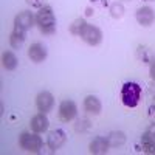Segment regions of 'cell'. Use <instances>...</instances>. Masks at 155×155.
Returning a JSON list of instances; mask_svg holds the SVG:
<instances>
[{
	"mask_svg": "<svg viewBox=\"0 0 155 155\" xmlns=\"http://www.w3.org/2000/svg\"><path fill=\"white\" fill-rule=\"evenodd\" d=\"M36 23L42 34L51 36L56 33V17L53 8L50 5H44L42 8H39L37 14H36Z\"/></svg>",
	"mask_w": 155,
	"mask_h": 155,
	"instance_id": "1",
	"label": "cell"
},
{
	"mask_svg": "<svg viewBox=\"0 0 155 155\" xmlns=\"http://www.w3.org/2000/svg\"><path fill=\"white\" fill-rule=\"evenodd\" d=\"M141 85L138 82H134V81H127L123 84L121 87V101L123 104L129 109H134L140 104V99H141Z\"/></svg>",
	"mask_w": 155,
	"mask_h": 155,
	"instance_id": "2",
	"label": "cell"
},
{
	"mask_svg": "<svg viewBox=\"0 0 155 155\" xmlns=\"http://www.w3.org/2000/svg\"><path fill=\"white\" fill-rule=\"evenodd\" d=\"M19 146L27 150V152H33V153H39L41 149L44 147V141L39 137V134L36 132H22L19 135Z\"/></svg>",
	"mask_w": 155,
	"mask_h": 155,
	"instance_id": "3",
	"label": "cell"
},
{
	"mask_svg": "<svg viewBox=\"0 0 155 155\" xmlns=\"http://www.w3.org/2000/svg\"><path fill=\"white\" fill-rule=\"evenodd\" d=\"M59 120L62 123H70L76 118V115H78V106H76V102L71 101V99H65V101H62L61 104H59Z\"/></svg>",
	"mask_w": 155,
	"mask_h": 155,
	"instance_id": "4",
	"label": "cell"
},
{
	"mask_svg": "<svg viewBox=\"0 0 155 155\" xmlns=\"http://www.w3.org/2000/svg\"><path fill=\"white\" fill-rule=\"evenodd\" d=\"M81 39L90 47H96L102 42V31L95 27V25H88L84 28V31L81 33Z\"/></svg>",
	"mask_w": 155,
	"mask_h": 155,
	"instance_id": "5",
	"label": "cell"
},
{
	"mask_svg": "<svg viewBox=\"0 0 155 155\" xmlns=\"http://www.w3.org/2000/svg\"><path fill=\"white\" fill-rule=\"evenodd\" d=\"M65 143H67V134L64 132L62 129H54V130H51L47 137V146L50 147L51 152H56Z\"/></svg>",
	"mask_w": 155,
	"mask_h": 155,
	"instance_id": "6",
	"label": "cell"
},
{
	"mask_svg": "<svg viewBox=\"0 0 155 155\" xmlns=\"http://www.w3.org/2000/svg\"><path fill=\"white\" fill-rule=\"evenodd\" d=\"M34 22H36V16H33V12L22 11V12H19V14L14 17V28L28 31L30 28L34 27Z\"/></svg>",
	"mask_w": 155,
	"mask_h": 155,
	"instance_id": "7",
	"label": "cell"
},
{
	"mask_svg": "<svg viewBox=\"0 0 155 155\" xmlns=\"http://www.w3.org/2000/svg\"><path fill=\"white\" fill-rule=\"evenodd\" d=\"M36 106H37V110L42 112V113H48L51 109L54 107V98L50 92L44 90L41 92L37 96H36Z\"/></svg>",
	"mask_w": 155,
	"mask_h": 155,
	"instance_id": "8",
	"label": "cell"
},
{
	"mask_svg": "<svg viewBox=\"0 0 155 155\" xmlns=\"http://www.w3.org/2000/svg\"><path fill=\"white\" fill-rule=\"evenodd\" d=\"M141 150L144 153H155V124L141 135Z\"/></svg>",
	"mask_w": 155,
	"mask_h": 155,
	"instance_id": "9",
	"label": "cell"
},
{
	"mask_svg": "<svg viewBox=\"0 0 155 155\" xmlns=\"http://www.w3.org/2000/svg\"><path fill=\"white\" fill-rule=\"evenodd\" d=\"M137 22L143 27H150V25L155 22V11L150 6H141L137 9Z\"/></svg>",
	"mask_w": 155,
	"mask_h": 155,
	"instance_id": "10",
	"label": "cell"
},
{
	"mask_svg": "<svg viewBox=\"0 0 155 155\" xmlns=\"http://www.w3.org/2000/svg\"><path fill=\"white\" fill-rule=\"evenodd\" d=\"M47 56H48V51H47L45 45L41 44V42H34V44L28 48V58H30L33 62H36V64L44 62V61L47 59Z\"/></svg>",
	"mask_w": 155,
	"mask_h": 155,
	"instance_id": "11",
	"label": "cell"
},
{
	"mask_svg": "<svg viewBox=\"0 0 155 155\" xmlns=\"http://www.w3.org/2000/svg\"><path fill=\"white\" fill-rule=\"evenodd\" d=\"M110 144H109V140L107 137H96L90 141V146L88 150L90 153H95V155H102V153H107Z\"/></svg>",
	"mask_w": 155,
	"mask_h": 155,
	"instance_id": "12",
	"label": "cell"
},
{
	"mask_svg": "<svg viewBox=\"0 0 155 155\" xmlns=\"http://www.w3.org/2000/svg\"><path fill=\"white\" fill-rule=\"evenodd\" d=\"M48 126H50V121H48V118H47V113H42V112L37 113V115H34L33 118H31V121H30L31 130L36 132V134L45 132L47 129H48Z\"/></svg>",
	"mask_w": 155,
	"mask_h": 155,
	"instance_id": "13",
	"label": "cell"
},
{
	"mask_svg": "<svg viewBox=\"0 0 155 155\" xmlns=\"http://www.w3.org/2000/svg\"><path fill=\"white\" fill-rule=\"evenodd\" d=\"M84 110L88 113V115H99L101 110H102V104L98 96L95 95H88L84 98Z\"/></svg>",
	"mask_w": 155,
	"mask_h": 155,
	"instance_id": "14",
	"label": "cell"
},
{
	"mask_svg": "<svg viewBox=\"0 0 155 155\" xmlns=\"http://www.w3.org/2000/svg\"><path fill=\"white\" fill-rule=\"evenodd\" d=\"M2 64H3V68H5V70L12 71V70L17 68L19 59H17V56L12 53V51H5L3 56H2Z\"/></svg>",
	"mask_w": 155,
	"mask_h": 155,
	"instance_id": "15",
	"label": "cell"
},
{
	"mask_svg": "<svg viewBox=\"0 0 155 155\" xmlns=\"http://www.w3.org/2000/svg\"><path fill=\"white\" fill-rule=\"evenodd\" d=\"M25 39H27V36H25V31L23 30H19V28H14L12 30V33L9 34V45L12 48H20L25 42Z\"/></svg>",
	"mask_w": 155,
	"mask_h": 155,
	"instance_id": "16",
	"label": "cell"
},
{
	"mask_svg": "<svg viewBox=\"0 0 155 155\" xmlns=\"http://www.w3.org/2000/svg\"><path fill=\"white\" fill-rule=\"evenodd\" d=\"M107 140H109L110 147H118V146H123L126 143V134L121 130H113L107 135Z\"/></svg>",
	"mask_w": 155,
	"mask_h": 155,
	"instance_id": "17",
	"label": "cell"
},
{
	"mask_svg": "<svg viewBox=\"0 0 155 155\" xmlns=\"http://www.w3.org/2000/svg\"><path fill=\"white\" fill-rule=\"evenodd\" d=\"M137 59L140 61V62H143V64H150L155 58H153V54H152V51L146 47V45H138V48H137Z\"/></svg>",
	"mask_w": 155,
	"mask_h": 155,
	"instance_id": "18",
	"label": "cell"
},
{
	"mask_svg": "<svg viewBox=\"0 0 155 155\" xmlns=\"http://www.w3.org/2000/svg\"><path fill=\"white\" fill-rule=\"evenodd\" d=\"M85 27H87V22H85L82 17H79V19L73 20V23L70 25V33H71L73 36H81V33L84 31Z\"/></svg>",
	"mask_w": 155,
	"mask_h": 155,
	"instance_id": "19",
	"label": "cell"
},
{
	"mask_svg": "<svg viewBox=\"0 0 155 155\" xmlns=\"http://www.w3.org/2000/svg\"><path fill=\"white\" fill-rule=\"evenodd\" d=\"M124 11L126 9H124V5L121 2H115L110 5V16L113 19H121L124 16Z\"/></svg>",
	"mask_w": 155,
	"mask_h": 155,
	"instance_id": "20",
	"label": "cell"
},
{
	"mask_svg": "<svg viewBox=\"0 0 155 155\" xmlns=\"http://www.w3.org/2000/svg\"><path fill=\"white\" fill-rule=\"evenodd\" d=\"M90 120H87V118H78L76 121H74V130L78 132V134H82V132H87L88 129H90Z\"/></svg>",
	"mask_w": 155,
	"mask_h": 155,
	"instance_id": "21",
	"label": "cell"
},
{
	"mask_svg": "<svg viewBox=\"0 0 155 155\" xmlns=\"http://www.w3.org/2000/svg\"><path fill=\"white\" fill-rule=\"evenodd\" d=\"M90 3L98 8H107L110 5V0H90Z\"/></svg>",
	"mask_w": 155,
	"mask_h": 155,
	"instance_id": "22",
	"label": "cell"
},
{
	"mask_svg": "<svg viewBox=\"0 0 155 155\" xmlns=\"http://www.w3.org/2000/svg\"><path fill=\"white\" fill-rule=\"evenodd\" d=\"M147 99L149 101H155V84H150L147 85Z\"/></svg>",
	"mask_w": 155,
	"mask_h": 155,
	"instance_id": "23",
	"label": "cell"
},
{
	"mask_svg": "<svg viewBox=\"0 0 155 155\" xmlns=\"http://www.w3.org/2000/svg\"><path fill=\"white\" fill-rule=\"evenodd\" d=\"M28 5H31L33 8H42L44 6V0H25Z\"/></svg>",
	"mask_w": 155,
	"mask_h": 155,
	"instance_id": "24",
	"label": "cell"
},
{
	"mask_svg": "<svg viewBox=\"0 0 155 155\" xmlns=\"http://www.w3.org/2000/svg\"><path fill=\"white\" fill-rule=\"evenodd\" d=\"M149 120H150V123L152 124H155V102H152L150 104V107H149Z\"/></svg>",
	"mask_w": 155,
	"mask_h": 155,
	"instance_id": "25",
	"label": "cell"
},
{
	"mask_svg": "<svg viewBox=\"0 0 155 155\" xmlns=\"http://www.w3.org/2000/svg\"><path fill=\"white\" fill-rule=\"evenodd\" d=\"M149 74H150V79L155 82V59L150 62V67H149Z\"/></svg>",
	"mask_w": 155,
	"mask_h": 155,
	"instance_id": "26",
	"label": "cell"
},
{
	"mask_svg": "<svg viewBox=\"0 0 155 155\" xmlns=\"http://www.w3.org/2000/svg\"><path fill=\"white\" fill-rule=\"evenodd\" d=\"M85 14H87V16H92V14H93V9H92V8H87V9H85Z\"/></svg>",
	"mask_w": 155,
	"mask_h": 155,
	"instance_id": "27",
	"label": "cell"
},
{
	"mask_svg": "<svg viewBox=\"0 0 155 155\" xmlns=\"http://www.w3.org/2000/svg\"><path fill=\"white\" fill-rule=\"evenodd\" d=\"M146 2H155V0H146Z\"/></svg>",
	"mask_w": 155,
	"mask_h": 155,
	"instance_id": "28",
	"label": "cell"
},
{
	"mask_svg": "<svg viewBox=\"0 0 155 155\" xmlns=\"http://www.w3.org/2000/svg\"><path fill=\"white\" fill-rule=\"evenodd\" d=\"M124 2H130V0H124Z\"/></svg>",
	"mask_w": 155,
	"mask_h": 155,
	"instance_id": "29",
	"label": "cell"
}]
</instances>
